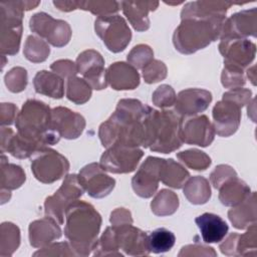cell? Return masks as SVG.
Returning <instances> with one entry per match:
<instances>
[{
	"label": "cell",
	"mask_w": 257,
	"mask_h": 257,
	"mask_svg": "<svg viewBox=\"0 0 257 257\" xmlns=\"http://www.w3.org/2000/svg\"><path fill=\"white\" fill-rule=\"evenodd\" d=\"M154 93L158 95H162V97L153 96V101L155 102L156 105L160 107L171 106L176 101L175 92L170 85H166V84L161 85L158 87V89Z\"/></svg>",
	"instance_id": "39"
},
{
	"label": "cell",
	"mask_w": 257,
	"mask_h": 257,
	"mask_svg": "<svg viewBox=\"0 0 257 257\" xmlns=\"http://www.w3.org/2000/svg\"><path fill=\"white\" fill-rule=\"evenodd\" d=\"M24 54L26 58L33 62H41L47 58L49 54L48 45L35 36H29L25 43Z\"/></svg>",
	"instance_id": "33"
},
{
	"label": "cell",
	"mask_w": 257,
	"mask_h": 257,
	"mask_svg": "<svg viewBox=\"0 0 257 257\" xmlns=\"http://www.w3.org/2000/svg\"><path fill=\"white\" fill-rule=\"evenodd\" d=\"M104 60L94 50H86L78 55L76 69L81 73L84 80L94 89H103L107 85L106 72L103 68Z\"/></svg>",
	"instance_id": "12"
},
{
	"label": "cell",
	"mask_w": 257,
	"mask_h": 257,
	"mask_svg": "<svg viewBox=\"0 0 257 257\" xmlns=\"http://www.w3.org/2000/svg\"><path fill=\"white\" fill-rule=\"evenodd\" d=\"M107 82L114 89H134L140 83V75L135 67L124 62H115L106 72Z\"/></svg>",
	"instance_id": "23"
},
{
	"label": "cell",
	"mask_w": 257,
	"mask_h": 257,
	"mask_svg": "<svg viewBox=\"0 0 257 257\" xmlns=\"http://www.w3.org/2000/svg\"><path fill=\"white\" fill-rule=\"evenodd\" d=\"M95 32L112 52L122 51L132 37L128 26L118 15L99 16L95 20Z\"/></svg>",
	"instance_id": "8"
},
{
	"label": "cell",
	"mask_w": 257,
	"mask_h": 257,
	"mask_svg": "<svg viewBox=\"0 0 257 257\" xmlns=\"http://www.w3.org/2000/svg\"><path fill=\"white\" fill-rule=\"evenodd\" d=\"M256 9L244 10L232 15L224 23L221 39L226 37L243 38L244 36H256Z\"/></svg>",
	"instance_id": "20"
},
{
	"label": "cell",
	"mask_w": 257,
	"mask_h": 257,
	"mask_svg": "<svg viewBox=\"0 0 257 257\" xmlns=\"http://www.w3.org/2000/svg\"><path fill=\"white\" fill-rule=\"evenodd\" d=\"M176 237L173 232L166 228H158L148 235V248L153 253H164L170 251L175 245Z\"/></svg>",
	"instance_id": "29"
},
{
	"label": "cell",
	"mask_w": 257,
	"mask_h": 257,
	"mask_svg": "<svg viewBox=\"0 0 257 257\" xmlns=\"http://www.w3.org/2000/svg\"><path fill=\"white\" fill-rule=\"evenodd\" d=\"M142 157L143 151L139 148L114 145L107 148V151L103 153L100 166L111 173H130L136 169Z\"/></svg>",
	"instance_id": "9"
},
{
	"label": "cell",
	"mask_w": 257,
	"mask_h": 257,
	"mask_svg": "<svg viewBox=\"0 0 257 257\" xmlns=\"http://www.w3.org/2000/svg\"><path fill=\"white\" fill-rule=\"evenodd\" d=\"M78 180L83 189L92 198L107 196L113 189L115 181L104 173V169L98 164L85 166L78 175Z\"/></svg>",
	"instance_id": "14"
},
{
	"label": "cell",
	"mask_w": 257,
	"mask_h": 257,
	"mask_svg": "<svg viewBox=\"0 0 257 257\" xmlns=\"http://www.w3.org/2000/svg\"><path fill=\"white\" fill-rule=\"evenodd\" d=\"M214 135V126L206 115L182 117L180 137L183 143L207 147L213 142Z\"/></svg>",
	"instance_id": "13"
},
{
	"label": "cell",
	"mask_w": 257,
	"mask_h": 257,
	"mask_svg": "<svg viewBox=\"0 0 257 257\" xmlns=\"http://www.w3.org/2000/svg\"><path fill=\"white\" fill-rule=\"evenodd\" d=\"M182 117L174 111L153 109L147 124L146 148L151 151L170 153L182 146L180 137Z\"/></svg>",
	"instance_id": "5"
},
{
	"label": "cell",
	"mask_w": 257,
	"mask_h": 257,
	"mask_svg": "<svg viewBox=\"0 0 257 257\" xmlns=\"http://www.w3.org/2000/svg\"><path fill=\"white\" fill-rule=\"evenodd\" d=\"M30 28L53 46L61 47L70 39V27L62 20H54L46 13H37L30 19Z\"/></svg>",
	"instance_id": "10"
},
{
	"label": "cell",
	"mask_w": 257,
	"mask_h": 257,
	"mask_svg": "<svg viewBox=\"0 0 257 257\" xmlns=\"http://www.w3.org/2000/svg\"><path fill=\"white\" fill-rule=\"evenodd\" d=\"M177 157L188 167L198 171L205 170L211 164V159L204 152L198 150H188L179 153Z\"/></svg>",
	"instance_id": "34"
},
{
	"label": "cell",
	"mask_w": 257,
	"mask_h": 257,
	"mask_svg": "<svg viewBox=\"0 0 257 257\" xmlns=\"http://www.w3.org/2000/svg\"><path fill=\"white\" fill-rule=\"evenodd\" d=\"M179 200L176 194L169 190H162L153 200L152 211L158 216H166L175 213L178 209Z\"/></svg>",
	"instance_id": "30"
},
{
	"label": "cell",
	"mask_w": 257,
	"mask_h": 257,
	"mask_svg": "<svg viewBox=\"0 0 257 257\" xmlns=\"http://www.w3.org/2000/svg\"><path fill=\"white\" fill-rule=\"evenodd\" d=\"M238 235L239 234L232 233L228 236V238L222 244H220V249H221L223 254L229 255V256L230 255H237L236 247H237Z\"/></svg>",
	"instance_id": "42"
},
{
	"label": "cell",
	"mask_w": 257,
	"mask_h": 257,
	"mask_svg": "<svg viewBox=\"0 0 257 257\" xmlns=\"http://www.w3.org/2000/svg\"><path fill=\"white\" fill-rule=\"evenodd\" d=\"M214 131L221 137H229L233 135L241 119V106L228 98L216 103L213 108Z\"/></svg>",
	"instance_id": "16"
},
{
	"label": "cell",
	"mask_w": 257,
	"mask_h": 257,
	"mask_svg": "<svg viewBox=\"0 0 257 257\" xmlns=\"http://www.w3.org/2000/svg\"><path fill=\"white\" fill-rule=\"evenodd\" d=\"M34 87L37 93L46 94L53 98L63 95V80L56 74L45 70L37 72L34 77Z\"/></svg>",
	"instance_id": "26"
},
{
	"label": "cell",
	"mask_w": 257,
	"mask_h": 257,
	"mask_svg": "<svg viewBox=\"0 0 257 257\" xmlns=\"http://www.w3.org/2000/svg\"><path fill=\"white\" fill-rule=\"evenodd\" d=\"M167 74L166 66L159 60H152L147 66L143 68V75L145 81L148 83H154L161 79H164Z\"/></svg>",
	"instance_id": "37"
},
{
	"label": "cell",
	"mask_w": 257,
	"mask_h": 257,
	"mask_svg": "<svg viewBox=\"0 0 257 257\" xmlns=\"http://www.w3.org/2000/svg\"><path fill=\"white\" fill-rule=\"evenodd\" d=\"M231 2L209 8V2H191L182 10V22L175 30L173 42L181 53L190 54L206 47L222 32L227 9Z\"/></svg>",
	"instance_id": "1"
},
{
	"label": "cell",
	"mask_w": 257,
	"mask_h": 257,
	"mask_svg": "<svg viewBox=\"0 0 257 257\" xmlns=\"http://www.w3.org/2000/svg\"><path fill=\"white\" fill-rule=\"evenodd\" d=\"M65 217L64 234L70 247L77 255H88L97 242L101 225L100 215L90 204L75 201L66 209Z\"/></svg>",
	"instance_id": "3"
},
{
	"label": "cell",
	"mask_w": 257,
	"mask_h": 257,
	"mask_svg": "<svg viewBox=\"0 0 257 257\" xmlns=\"http://www.w3.org/2000/svg\"><path fill=\"white\" fill-rule=\"evenodd\" d=\"M205 243H219L228 233L227 223L218 215L204 213L195 219Z\"/></svg>",
	"instance_id": "21"
},
{
	"label": "cell",
	"mask_w": 257,
	"mask_h": 257,
	"mask_svg": "<svg viewBox=\"0 0 257 257\" xmlns=\"http://www.w3.org/2000/svg\"><path fill=\"white\" fill-rule=\"evenodd\" d=\"M18 136L44 148L57 143L60 137L51 127V110L42 101L28 100L17 116Z\"/></svg>",
	"instance_id": "4"
},
{
	"label": "cell",
	"mask_w": 257,
	"mask_h": 257,
	"mask_svg": "<svg viewBox=\"0 0 257 257\" xmlns=\"http://www.w3.org/2000/svg\"><path fill=\"white\" fill-rule=\"evenodd\" d=\"M212 100V94L208 90L189 88L181 91L175 101L176 111L181 116H191L204 111Z\"/></svg>",
	"instance_id": "19"
},
{
	"label": "cell",
	"mask_w": 257,
	"mask_h": 257,
	"mask_svg": "<svg viewBox=\"0 0 257 257\" xmlns=\"http://www.w3.org/2000/svg\"><path fill=\"white\" fill-rule=\"evenodd\" d=\"M232 224L237 229H245L256 223V194L250 193L248 197L228 212Z\"/></svg>",
	"instance_id": "24"
},
{
	"label": "cell",
	"mask_w": 257,
	"mask_h": 257,
	"mask_svg": "<svg viewBox=\"0 0 257 257\" xmlns=\"http://www.w3.org/2000/svg\"><path fill=\"white\" fill-rule=\"evenodd\" d=\"M31 170L37 180L49 184L64 176L69 170V164L56 151L42 148L33 154Z\"/></svg>",
	"instance_id": "6"
},
{
	"label": "cell",
	"mask_w": 257,
	"mask_h": 257,
	"mask_svg": "<svg viewBox=\"0 0 257 257\" xmlns=\"http://www.w3.org/2000/svg\"><path fill=\"white\" fill-rule=\"evenodd\" d=\"M219 190V199L225 206H237L250 195V188L237 176L224 182Z\"/></svg>",
	"instance_id": "25"
},
{
	"label": "cell",
	"mask_w": 257,
	"mask_h": 257,
	"mask_svg": "<svg viewBox=\"0 0 257 257\" xmlns=\"http://www.w3.org/2000/svg\"><path fill=\"white\" fill-rule=\"evenodd\" d=\"M66 95L69 100L81 104L89 99L91 95V86L84 79L71 76L67 79Z\"/></svg>",
	"instance_id": "32"
},
{
	"label": "cell",
	"mask_w": 257,
	"mask_h": 257,
	"mask_svg": "<svg viewBox=\"0 0 257 257\" xmlns=\"http://www.w3.org/2000/svg\"><path fill=\"white\" fill-rule=\"evenodd\" d=\"M184 194L192 204H205L211 197L209 183L203 177H193L185 185Z\"/></svg>",
	"instance_id": "28"
},
{
	"label": "cell",
	"mask_w": 257,
	"mask_h": 257,
	"mask_svg": "<svg viewBox=\"0 0 257 257\" xmlns=\"http://www.w3.org/2000/svg\"><path fill=\"white\" fill-rule=\"evenodd\" d=\"M220 52L225 58V66L243 70L255 57V44L245 38L226 37L221 39Z\"/></svg>",
	"instance_id": "11"
},
{
	"label": "cell",
	"mask_w": 257,
	"mask_h": 257,
	"mask_svg": "<svg viewBox=\"0 0 257 257\" xmlns=\"http://www.w3.org/2000/svg\"><path fill=\"white\" fill-rule=\"evenodd\" d=\"M83 191L77 175L66 176L59 190L46 199L44 203L45 214L56 220L58 224H63V214H65L66 209L81 197Z\"/></svg>",
	"instance_id": "7"
},
{
	"label": "cell",
	"mask_w": 257,
	"mask_h": 257,
	"mask_svg": "<svg viewBox=\"0 0 257 257\" xmlns=\"http://www.w3.org/2000/svg\"><path fill=\"white\" fill-rule=\"evenodd\" d=\"M50 67L52 70L55 71V73L57 72L59 75H61L62 77H65L67 79L70 78L71 76H74L75 73H77L76 66L74 65V63H72L69 60L56 61V62L52 63V65Z\"/></svg>",
	"instance_id": "41"
},
{
	"label": "cell",
	"mask_w": 257,
	"mask_h": 257,
	"mask_svg": "<svg viewBox=\"0 0 257 257\" xmlns=\"http://www.w3.org/2000/svg\"><path fill=\"white\" fill-rule=\"evenodd\" d=\"M121 5L123 6V13L136 30L143 31L149 28L148 11L152 10V8L139 7V2H122Z\"/></svg>",
	"instance_id": "31"
},
{
	"label": "cell",
	"mask_w": 257,
	"mask_h": 257,
	"mask_svg": "<svg viewBox=\"0 0 257 257\" xmlns=\"http://www.w3.org/2000/svg\"><path fill=\"white\" fill-rule=\"evenodd\" d=\"M222 83L226 87L244 85L245 78L243 77V70L231 66H225L222 73Z\"/></svg>",
	"instance_id": "38"
},
{
	"label": "cell",
	"mask_w": 257,
	"mask_h": 257,
	"mask_svg": "<svg viewBox=\"0 0 257 257\" xmlns=\"http://www.w3.org/2000/svg\"><path fill=\"white\" fill-rule=\"evenodd\" d=\"M163 159L149 157L132 180L136 194L143 198H149L155 194L160 181V173Z\"/></svg>",
	"instance_id": "17"
},
{
	"label": "cell",
	"mask_w": 257,
	"mask_h": 257,
	"mask_svg": "<svg viewBox=\"0 0 257 257\" xmlns=\"http://www.w3.org/2000/svg\"><path fill=\"white\" fill-rule=\"evenodd\" d=\"M61 230L51 217L34 221L29 226V240L33 247L49 245L53 240L60 238Z\"/></svg>",
	"instance_id": "22"
},
{
	"label": "cell",
	"mask_w": 257,
	"mask_h": 257,
	"mask_svg": "<svg viewBox=\"0 0 257 257\" xmlns=\"http://www.w3.org/2000/svg\"><path fill=\"white\" fill-rule=\"evenodd\" d=\"M85 125L82 115L66 107H56L51 110V127L61 138L75 139Z\"/></svg>",
	"instance_id": "18"
},
{
	"label": "cell",
	"mask_w": 257,
	"mask_h": 257,
	"mask_svg": "<svg viewBox=\"0 0 257 257\" xmlns=\"http://www.w3.org/2000/svg\"><path fill=\"white\" fill-rule=\"evenodd\" d=\"M256 223L249 226L248 231L243 235H238L237 255H250V250L256 252Z\"/></svg>",
	"instance_id": "35"
},
{
	"label": "cell",
	"mask_w": 257,
	"mask_h": 257,
	"mask_svg": "<svg viewBox=\"0 0 257 257\" xmlns=\"http://www.w3.org/2000/svg\"><path fill=\"white\" fill-rule=\"evenodd\" d=\"M112 233L116 249L123 250L128 255H148V235L132 224L113 226Z\"/></svg>",
	"instance_id": "15"
},
{
	"label": "cell",
	"mask_w": 257,
	"mask_h": 257,
	"mask_svg": "<svg viewBox=\"0 0 257 257\" xmlns=\"http://www.w3.org/2000/svg\"><path fill=\"white\" fill-rule=\"evenodd\" d=\"M153 51L148 45H138L134 47L127 55V60L137 68H144L153 60Z\"/></svg>",
	"instance_id": "36"
},
{
	"label": "cell",
	"mask_w": 257,
	"mask_h": 257,
	"mask_svg": "<svg viewBox=\"0 0 257 257\" xmlns=\"http://www.w3.org/2000/svg\"><path fill=\"white\" fill-rule=\"evenodd\" d=\"M190 177L188 171H186L180 164L174 160H164L161 167L160 180L167 186L180 189L185 185L186 180Z\"/></svg>",
	"instance_id": "27"
},
{
	"label": "cell",
	"mask_w": 257,
	"mask_h": 257,
	"mask_svg": "<svg viewBox=\"0 0 257 257\" xmlns=\"http://www.w3.org/2000/svg\"><path fill=\"white\" fill-rule=\"evenodd\" d=\"M153 108L137 99H121L114 113L99 127L102 146L122 145L132 148L146 145L147 124Z\"/></svg>",
	"instance_id": "2"
},
{
	"label": "cell",
	"mask_w": 257,
	"mask_h": 257,
	"mask_svg": "<svg viewBox=\"0 0 257 257\" xmlns=\"http://www.w3.org/2000/svg\"><path fill=\"white\" fill-rule=\"evenodd\" d=\"M235 176H237V175L231 167L226 166V165H220V166L216 167L215 171L211 174V181H212L213 186L216 189H219L220 186L224 182H226L227 180H229Z\"/></svg>",
	"instance_id": "40"
}]
</instances>
